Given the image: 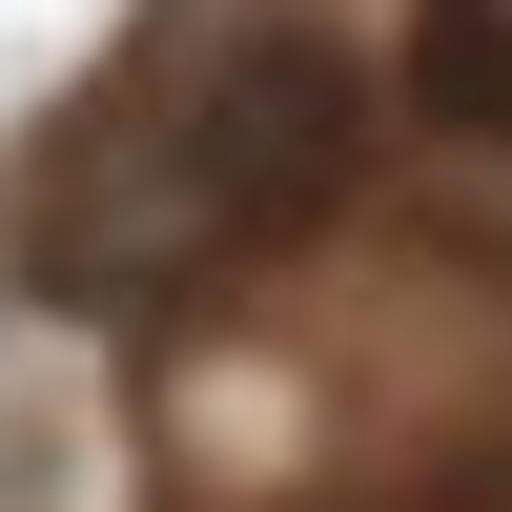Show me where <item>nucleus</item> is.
<instances>
[{"label":"nucleus","mask_w":512,"mask_h":512,"mask_svg":"<svg viewBox=\"0 0 512 512\" xmlns=\"http://www.w3.org/2000/svg\"><path fill=\"white\" fill-rule=\"evenodd\" d=\"M349 144H369L349 41H287V21L226 41V62H185V103L103 82L21 164V287L41 308H164V287L246 267V246H308L349 205Z\"/></svg>","instance_id":"obj_1"},{"label":"nucleus","mask_w":512,"mask_h":512,"mask_svg":"<svg viewBox=\"0 0 512 512\" xmlns=\"http://www.w3.org/2000/svg\"><path fill=\"white\" fill-rule=\"evenodd\" d=\"M410 82H431L472 144H512V0H431V41H410Z\"/></svg>","instance_id":"obj_2"}]
</instances>
